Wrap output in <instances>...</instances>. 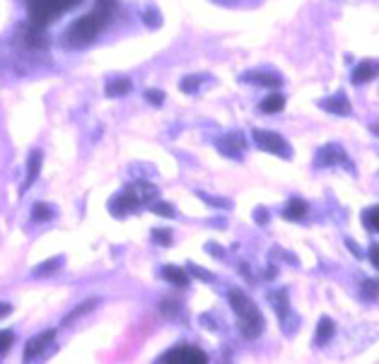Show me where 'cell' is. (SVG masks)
Segmentation results:
<instances>
[{"label": "cell", "mask_w": 379, "mask_h": 364, "mask_svg": "<svg viewBox=\"0 0 379 364\" xmlns=\"http://www.w3.org/2000/svg\"><path fill=\"white\" fill-rule=\"evenodd\" d=\"M116 13H118V0H94L92 13L77 17L66 30L63 46H70V49L89 46V44L99 37V32L114 20Z\"/></svg>", "instance_id": "6da1fadb"}, {"label": "cell", "mask_w": 379, "mask_h": 364, "mask_svg": "<svg viewBox=\"0 0 379 364\" xmlns=\"http://www.w3.org/2000/svg\"><path fill=\"white\" fill-rule=\"evenodd\" d=\"M155 198H157V186L148 184V181H135V184H128L126 189L111 201L109 210L116 218H126V215L138 213L140 208L150 206Z\"/></svg>", "instance_id": "7a4b0ae2"}, {"label": "cell", "mask_w": 379, "mask_h": 364, "mask_svg": "<svg viewBox=\"0 0 379 364\" xmlns=\"http://www.w3.org/2000/svg\"><path fill=\"white\" fill-rule=\"evenodd\" d=\"M230 306L237 316V323H240V331L244 338L254 340L263 333V316L259 311V306L254 304L251 299L247 297L242 289H232L230 292Z\"/></svg>", "instance_id": "3957f363"}, {"label": "cell", "mask_w": 379, "mask_h": 364, "mask_svg": "<svg viewBox=\"0 0 379 364\" xmlns=\"http://www.w3.org/2000/svg\"><path fill=\"white\" fill-rule=\"evenodd\" d=\"M80 3L82 0H27V13H30V22L46 27Z\"/></svg>", "instance_id": "277c9868"}, {"label": "cell", "mask_w": 379, "mask_h": 364, "mask_svg": "<svg viewBox=\"0 0 379 364\" xmlns=\"http://www.w3.org/2000/svg\"><path fill=\"white\" fill-rule=\"evenodd\" d=\"M254 143H256L259 150L271 152V155H275V157H285V159L292 157L290 143H287L285 138H280L278 133H273V130L256 128V130H254Z\"/></svg>", "instance_id": "5b68a950"}, {"label": "cell", "mask_w": 379, "mask_h": 364, "mask_svg": "<svg viewBox=\"0 0 379 364\" xmlns=\"http://www.w3.org/2000/svg\"><path fill=\"white\" fill-rule=\"evenodd\" d=\"M157 362H162V364H206L208 355L198 348H174V350L165 352Z\"/></svg>", "instance_id": "8992f818"}, {"label": "cell", "mask_w": 379, "mask_h": 364, "mask_svg": "<svg viewBox=\"0 0 379 364\" xmlns=\"http://www.w3.org/2000/svg\"><path fill=\"white\" fill-rule=\"evenodd\" d=\"M54 338H56V331H46L37 335L34 340H30L25 348V362H37L39 357L49 355V352L54 350Z\"/></svg>", "instance_id": "52a82bcc"}, {"label": "cell", "mask_w": 379, "mask_h": 364, "mask_svg": "<svg viewBox=\"0 0 379 364\" xmlns=\"http://www.w3.org/2000/svg\"><path fill=\"white\" fill-rule=\"evenodd\" d=\"M244 147H247V138L242 133H237V130L218 140V150L223 152L225 157H232V159H240L244 155Z\"/></svg>", "instance_id": "ba28073f"}, {"label": "cell", "mask_w": 379, "mask_h": 364, "mask_svg": "<svg viewBox=\"0 0 379 364\" xmlns=\"http://www.w3.org/2000/svg\"><path fill=\"white\" fill-rule=\"evenodd\" d=\"M20 34H22L25 46L30 51H42L44 46H46V34H44V27L34 25V22H30V25H22Z\"/></svg>", "instance_id": "9c48e42d"}, {"label": "cell", "mask_w": 379, "mask_h": 364, "mask_svg": "<svg viewBox=\"0 0 379 364\" xmlns=\"http://www.w3.org/2000/svg\"><path fill=\"white\" fill-rule=\"evenodd\" d=\"M341 162H348L346 159V152L341 150L338 145H324L319 152H316V159H314V164L316 167H338Z\"/></svg>", "instance_id": "30bf717a"}, {"label": "cell", "mask_w": 379, "mask_h": 364, "mask_svg": "<svg viewBox=\"0 0 379 364\" xmlns=\"http://www.w3.org/2000/svg\"><path fill=\"white\" fill-rule=\"evenodd\" d=\"M244 80L251 84H259V87H271V89H275L282 84V80L275 75V73H268V70H254V73H249Z\"/></svg>", "instance_id": "8fae6325"}, {"label": "cell", "mask_w": 379, "mask_h": 364, "mask_svg": "<svg viewBox=\"0 0 379 364\" xmlns=\"http://www.w3.org/2000/svg\"><path fill=\"white\" fill-rule=\"evenodd\" d=\"M321 106L329 113H336V116H348L350 113V101L346 94H333L329 99L321 101Z\"/></svg>", "instance_id": "7c38bea8"}, {"label": "cell", "mask_w": 379, "mask_h": 364, "mask_svg": "<svg viewBox=\"0 0 379 364\" xmlns=\"http://www.w3.org/2000/svg\"><path fill=\"white\" fill-rule=\"evenodd\" d=\"M375 77H377V63H372V61H363L360 65H355L353 75H350L353 84H365Z\"/></svg>", "instance_id": "4fadbf2b"}, {"label": "cell", "mask_w": 379, "mask_h": 364, "mask_svg": "<svg viewBox=\"0 0 379 364\" xmlns=\"http://www.w3.org/2000/svg\"><path fill=\"white\" fill-rule=\"evenodd\" d=\"M39 169H42V152L34 150L30 155V159H27V176H25V184H22V193H25L34 184V181H37Z\"/></svg>", "instance_id": "5bb4252c"}, {"label": "cell", "mask_w": 379, "mask_h": 364, "mask_svg": "<svg viewBox=\"0 0 379 364\" xmlns=\"http://www.w3.org/2000/svg\"><path fill=\"white\" fill-rule=\"evenodd\" d=\"M268 299H271V304H273V309H275V314H278L280 321H285V318L290 316V304H287V292H285V289L271 292Z\"/></svg>", "instance_id": "9a60e30c"}, {"label": "cell", "mask_w": 379, "mask_h": 364, "mask_svg": "<svg viewBox=\"0 0 379 364\" xmlns=\"http://www.w3.org/2000/svg\"><path fill=\"white\" fill-rule=\"evenodd\" d=\"M162 277H165L167 282H172V285H177V287L189 285V275H186V270L179 268V265H165V268H162Z\"/></svg>", "instance_id": "2e32d148"}, {"label": "cell", "mask_w": 379, "mask_h": 364, "mask_svg": "<svg viewBox=\"0 0 379 364\" xmlns=\"http://www.w3.org/2000/svg\"><path fill=\"white\" fill-rule=\"evenodd\" d=\"M333 333H336V326H333L331 318L324 316L316 326V345H326L333 338Z\"/></svg>", "instance_id": "e0dca14e"}, {"label": "cell", "mask_w": 379, "mask_h": 364, "mask_svg": "<svg viewBox=\"0 0 379 364\" xmlns=\"http://www.w3.org/2000/svg\"><path fill=\"white\" fill-rule=\"evenodd\" d=\"M307 203L302 198H290V203L285 206V218L287 220H302L307 215Z\"/></svg>", "instance_id": "ac0fdd59"}, {"label": "cell", "mask_w": 379, "mask_h": 364, "mask_svg": "<svg viewBox=\"0 0 379 364\" xmlns=\"http://www.w3.org/2000/svg\"><path fill=\"white\" fill-rule=\"evenodd\" d=\"M285 109V96L278 94V92H273V94H268L266 99L261 101V111L263 113H278Z\"/></svg>", "instance_id": "d6986e66"}, {"label": "cell", "mask_w": 379, "mask_h": 364, "mask_svg": "<svg viewBox=\"0 0 379 364\" xmlns=\"http://www.w3.org/2000/svg\"><path fill=\"white\" fill-rule=\"evenodd\" d=\"M131 80L121 77V80H111L109 84H106V96H126L131 92Z\"/></svg>", "instance_id": "ffe728a7"}, {"label": "cell", "mask_w": 379, "mask_h": 364, "mask_svg": "<svg viewBox=\"0 0 379 364\" xmlns=\"http://www.w3.org/2000/svg\"><path fill=\"white\" fill-rule=\"evenodd\" d=\"M150 210H152V213H155V215H160V218H174V208L169 206V203L157 201V198L150 203Z\"/></svg>", "instance_id": "44dd1931"}, {"label": "cell", "mask_w": 379, "mask_h": 364, "mask_svg": "<svg viewBox=\"0 0 379 364\" xmlns=\"http://www.w3.org/2000/svg\"><path fill=\"white\" fill-rule=\"evenodd\" d=\"M94 306H97V299H87V301H85V304L77 306V309L73 311V314H68V316H66V323H73L77 316H82V314H87V311H92Z\"/></svg>", "instance_id": "7402d4cb"}, {"label": "cell", "mask_w": 379, "mask_h": 364, "mask_svg": "<svg viewBox=\"0 0 379 364\" xmlns=\"http://www.w3.org/2000/svg\"><path fill=\"white\" fill-rule=\"evenodd\" d=\"M203 75H189V77H184L182 80V89L184 92H189V94H194V92H198V87H201V82H203Z\"/></svg>", "instance_id": "603a6c76"}, {"label": "cell", "mask_w": 379, "mask_h": 364, "mask_svg": "<svg viewBox=\"0 0 379 364\" xmlns=\"http://www.w3.org/2000/svg\"><path fill=\"white\" fill-rule=\"evenodd\" d=\"M61 263H63V258H61V256H56L54 261H46V263L39 265V268L34 270V272H37V275H49V272H56V270H58V268H61Z\"/></svg>", "instance_id": "cb8c5ba5"}, {"label": "cell", "mask_w": 379, "mask_h": 364, "mask_svg": "<svg viewBox=\"0 0 379 364\" xmlns=\"http://www.w3.org/2000/svg\"><path fill=\"white\" fill-rule=\"evenodd\" d=\"M15 343V333L13 331H0V355H5Z\"/></svg>", "instance_id": "d4e9b609"}, {"label": "cell", "mask_w": 379, "mask_h": 364, "mask_svg": "<svg viewBox=\"0 0 379 364\" xmlns=\"http://www.w3.org/2000/svg\"><path fill=\"white\" fill-rule=\"evenodd\" d=\"M51 208L46 206V203H37V206H34V210H32V218L34 220H51Z\"/></svg>", "instance_id": "484cf974"}, {"label": "cell", "mask_w": 379, "mask_h": 364, "mask_svg": "<svg viewBox=\"0 0 379 364\" xmlns=\"http://www.w3.org/2000/svg\"><path fill=\"white\" fill-rule=\"evenodd\" d=\"M152 239H155V244H160V246H169V244H172V232L169 230H152Z\"/></svg>", "instance_id": "4316f807"}, {"label": "cell", "mask_w": 379, "mask_h": 364, "mask_svg": "<svg viewBox=\"0 0 379 364\" xmlns=\"http://www.w3.org/2000/svg\"><path fill=\"white\" fill-rule=\"evenodd\" d=\"M375 218H377V208L372 206V208H367L365 213H363V220H365V227L370 232H375L377 230V222H375Z\"/></svg>", "instance_id": "83f0119b"}, {"label": "cell", "mask_w": 379, "mask_h": 364, "mask_svg": "<svg viewBox=\"0 0 379 364\" xmlns=\"http://www.w3.org/2000/svg\"><path fill=\"white\" fill-rule=\"evenodd\" d=\"M143 22L148 27H160V13H157L155 8H150V10H145V15H143Z\"/></svg>", "instance_id": "f1b7e54d"}, {"label": "cell", "mask_w": 379, "mask_h": 364, "mask_svg": "<svg viewBox=\"0 0 379 364\" xmlns=\"http://www.w3.org/2000/svg\"><path fill=\"white\" fill-rule=\"evenodd\" d=\"M145 99L152 101V104H155V106H160V104H162V99H165V94L157 92V89H148V92H145Z\"/></svg>", "instance_id": "f546056e"}, {"label": "cell", "mask_w": 379, "mask_h": 364, "mask_svg": "<svg viewBox=\"0 0 379 364\" xmlns=\"http://www.w3.org/2000/svg\"><path fill=\"white\" fill-rule=\"evenodd\" d=\"M189 270L194 272L196 277H201V280H213V272H208V270L198 268V265H194V263H189Z\"/></svg>", "instance_id": "4dcf8cb0"}, {"label": "cell", "mask_w": 379, "mask_h": 364, "mask_svg": "<svg viewBox=\"0 0 379 364\" xmlns=\"http://www.w3.org/2000/svg\"><path fill=\"white\" fill-rule=\"evenodd\" d=\"M198 196H201L206 203H213L215 208H230V201H220V198H211V196H206V193H198Z\"/></svg>", "instance_id": "1f68e13d"}, {"label": "cell", "mask_w": 379, "mask_h": 364, "mask_svg": "<svg viewBox=\"0 0 379 364\" xmlns=\"http://www.w3.org/2000/svg\"><path fill=\"white\" fill-rule=\"evenodd\" d=\"M177 309H179V304L174 299H165V304H162V314H177Z\"/></svg>", "instance_id": "d6a6232c"}, {"label": "cell", "mask_w": 379, "mask_h": 364, "mask_svg": "<svg viewBox=\"0 0 379 364\" xmlns=\"http://www.w3.org/2000/svg\"><path fill=\"white\" fill-rule=\"evenodd\" d=\"M375 292H377V282H375V280H365V294H367V299H375Z\"/></svg>", "instance_id": "836d02e7"}, {"label": "cell", "mask_w": 379, "mask_h": 364, "mask_svg": "<svg viewBox=\"0 0 379 364\" xmlns=\"http://www.w3.org/2000/svg\"><path fill=\"white\" fill-rule=\"evenodd\" d=\"M254 218H256L259 225H266V222H268V210H261V208H259L256 213H254Z\"/></svg>", "instance_id": "e575fe53"}, {"label": "cell", "mask_w": 379, "mask_h": 364, "mask_svg": "<svg viewBox=\"0 0 379 364\" xmlns=\"http://www.w3.org/2000/svg\"><path fill=\"white\" fill-rule=\"evenodd\" d=\"M10 311H13V304H8V301H0V318L8 316Z\"/></svg>", "instance_id": "d590c367"}, {"label": "cell", "mask_w": 379, "mask_h": 364, "mask_svg": "<svg viewBox=\"0 0 379 364\" xmlns=\"http://www.w3.org/2000/svg\"><path fill=\"white\" fill-rule=\"evenodd\" d=\"M370 261H372V265H379L377 263V246L372 244V249H370Z\"/></svg>", "instance_id": "8d00e7d4"}, {"label": "cell", "mask_w": 379, "mask_h": 364, "mask_svg": "<svg viewBox=\"0 0 379 364\" xmlns=\"http://www.w3.org/2000/svg\"><path fill=\"white\" fill-rule=\"evenodd\" d=\"M346 244H348V249H350V251H353L355 256H360V249H358V246H355V241H350V239H348V241H346Z\"/></svg>", "instance_id": "74e56055"}]
</instances>
